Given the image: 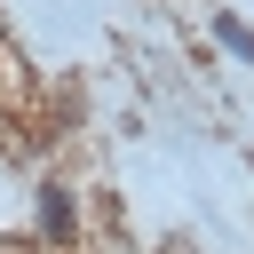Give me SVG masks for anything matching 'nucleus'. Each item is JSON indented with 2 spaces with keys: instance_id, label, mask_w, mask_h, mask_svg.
I'll return each mask as SVG.
<instances>
[{
  "instance_id": "1",
  "label": "nucleus",
  "mask_w": 254,
  "mask_h": 254,
  "mask_svg": "<svg viewBox=\"0 0 254 254\" xmlns=\"http://www.w3.org/2000/svg\"><path fill=\"white\" fill-rule=\"evenodd\" d=\"M32 238H40L48 254H71V246H79V190H71L64 175L40 183V222H32Z\"/></svg>"
},
{
  "instance_id": "2",
  "label": "nucleus",
  "mask_w": 254,
  "mask_h": 254,
  "mask_svg": "<svg viewBox=\"0 0 254 254\" xmlns=\"http://www.w3.org/2000/svg\"><path fill=\"white\" fill-rule=\"evenodd\" d=\"M214 40H222V56L254 64V24H238V16H214Z\"/></svg>"
}]
</instances>
